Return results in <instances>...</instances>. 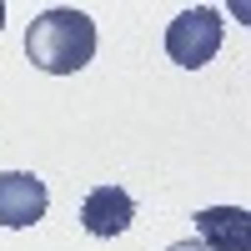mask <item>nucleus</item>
<instances>
[{
  "label": "nucleus",
  "instance_id": "7",
  "mask_svg": "<svg viewBox=\"0 0 251 251\" xmlns=\"http://www.w3.org/2000/svg\"><path fill=\"white\" fill-rule=\"evenodd\" d=\"M0 30H5V5H0Z\"/></svg>",
  "mask_w": 251,
  "mask_h": 251
},
{
  "label": "nucleus",
  "instance_id": "4",
  "mask_svg": "<svg viewBox=\"0 0 251 251\" xmlns=\"http://www.w3.org/2000/svg\"><path fill=\"white\" fill-rule=\"evenodd\" d=\"M196 241L206 251H251V216L241 206H206L196 211Z\"/></svg>",
  "mask_w": 251,
  "mask_h": 251
},
{
  "label": "nucleus",
  "instance_id": "6",
  "mask_svg": "<svg viewBox=\"0 0 251 251\" xmlns=\"http://www.w3.org/2000/svg\"><path fill=\"white\" fill-rule=\"evenodd\" d=\"M166 251H206L201 241H176V246H166Z\"/></svg>",
  "mask_w": 251,
  "mask_h": 251
},
{
  "label": "nucleus",
  "instance_id": "2",
  "mask_svg": "<svg viewBox=\"0 0 251 251\" xmlns=\"http://www.w3.org/2000/svg\"><path fill=\"white\" fill-rule=\"evenodd\" d=\"M221 35H226L221 10H211V5H191V10H181L171 25H166V55H171L176 66L196 71V66H206V60L221 50Z\"/></svg>",
  "mask_w": 251,
  "mask_h": 251
},
{
  "label": "nucleus",
  "instance_id": "5",
  "mask_svg": "<svg viewBox=\"0 0 251 251\" xmlns=\"http://www.w3.org/2000/svg\"><path fill=\"white\" fill-rule=\"evenodd\" d=\"M136 216V201L121 191V186H96V191L80 201V226L91 236H121Z\"/></svg>",
  "mask_w": 251,
  "mask_h": 251
},
{
  "label": "nucleus",
  "instance_id": "1",
  "mask_svg": "<svg viewBox=\"0 0 251 251\" xmlns=\"http://www.w3.org/2000/svg\"><path fill=\"white\" fill-rule=\"evenodd\" d=\"M25 55H30V66L50 71V75L80 71L96 55V20L75 5H55L46 15H35L25 30Z\"/></svg>",
  "mask_w": 251,
  "mask_h": 251
},
{
  "label": "nucleus",
  "instance_id": "3",
  "mask_svg": "<svg viewBox=\"0 0 251 251\" xmlns=\"http://www.w3.org/2000/svg\"><path fill=\"white\" fill-rule=\"evenodd\" d=\"M46 206H50V191H46L40 176H30V171H5L0 176V226H10V231L35 226L46 216Z\"/></svg>",
  "mask_w": 251,
  "mask_h": 251
}]
</instances>
